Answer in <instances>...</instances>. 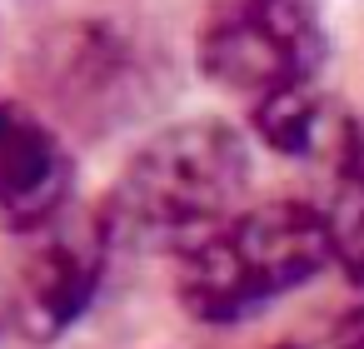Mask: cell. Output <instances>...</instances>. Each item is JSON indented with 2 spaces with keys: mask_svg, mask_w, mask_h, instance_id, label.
<instances>
[{
  "mask_svg": "<svg viewBox=\"0 0 364 349\" xmlns=\"http://www.w3.org/2000/svg\"><path fill=\"white\" fill-rule=\"evenodd\" d=\"M245 185H250V145L235 125L225 120L165 125L120 170L100 215V235L110 249L180 259L240 210Z\"/></svg>",
  "mask_w": 364,
  "mask_h": 349,
  "instance_id": "1",
  "label": "cell"
},
{
  "mask_svg": "<svg viewBox=\"0 0 364 349\" xmlns=\"http://www.w3.org/2000/svg\"><path fill=\"white\" fill-rule=\"evenodd\" d=\"M329 269L324 215L304 200L240 205L215 235L180 254V304L200 324H240Z\"/></svg>",
  "mask_w": 364,
  "mask_h": 349,
  "instance_id": "2",
  "label": "cell"
},
{
  "mask_svg": "<svg viewBox=\"0 0 364 349\" xmlns=\"http://www.w3.org/2000/svg\"><path fill=\"white\" fill-rule=\"evenodd\" d=\"M195 55L205 80L255 100L279 85L319 80L329 36L314 0H215Z\"/></svg>",
  "mask_w": 364,
  "mask_h": 349,
  "instance_id": "3",
  "label": "cell"
},
{
  "mask_svg": "<svg viewBox=\"0 0 364 349\" xmlns=\"http://www.w3.org/2000/svg\"><path fill=\"white\" fill-rule=\"evenodd\" d=\"M70 155L60 135L26 105H0V225L36 235L70 200Z\"/></svg>",
  "mask_w": 364,
  "mask_h": 349,
  "instance_id": "4",
  "label": "cell"
},
{
  "mask_svg": "<svg viewBox=\"0 0 364 349\" xmlns=\"http://www.w3.org/2000/svg\"><path fill=\"white\" fill-rule=\"evenodd\" d=\"M36 235H46V245L26 264L21 289H11L16 294V324H26L36 339H55L90 309L110 245H105L100 225H85V230L46 225Z\"/></svg>",
  "mask_w": 364,
  "mask_h": 349,
  "instance_id": "5",
  "label": "cell"
},
{
  "mask_svg": "<svg viewBox=\"0 0 364 349\" xmlns=\"http://www.w3.org/2000/svg\"><path fill=\"white\" fill-rule=\"evenodd\" d=\"M255 135L284 160L334 170L349 155V145L364 135V125L334 95H324L319 80H299V85H279L269 95H255Z\"/></svg>",
  "mask_w": 364,
  "mask_h": 349,
  "instance_id": "6",
  "label": "cell"
},
{
  "mask_svg": "<svg viewBox=\"0 0 364 349\" xmlns=\"http://www.w3.org/2000/svg\"><path fill=\"white\" fill-rule=\"evenodd\" d=\"M319 215L329 230V264L354 289H364V135L334 165V200Z\"/></svg>",
  "mask_w": 364,
  "mask_h": 349,
  "instance_id": "7",
  "label": "cell"
},
{
  "mask_svg": "<svg viewBox=\"0 0 364 349\" xmlns=\"http://www.w3.org/2000/svg\"><path fill=\"white\" fill-rule=\"evenodd\" d=\"M11 324H16V294H11L6 284H0V334H6Z\"/></svg>",
  "mask_w": 364,
  "mask_h": 349,
  "instance_id": "8",
  "label": "cell"
},
{
  "mask_svg": "<svg viewBox=\"0 0 364 349\" xmlns=\"http://www.w3.org/2000/svg\"><path fill=\"white\" fill-rule=\"evenodd\" d=\"M339 349H364V319H354V324L339 334Z\"/></svg>",
  "mask_w": 364,
  "mask_h": 349,
  "instance_id": "9",
  "label": "cell"
},
{
  "mask_svg": "<svg viewBox=\"0 0 364 349\" xmlns=\"http://www.w3.org/2000/svg\"><path fill=\"white\" fill-rule=\"evenodd\" d=\"M274 349H299V344H274Z\"/></svg>",
  "mask_w": 364,
  "mask_h": 349,
  "instance_id": "10",
  "label": "cell"
}]
</instances>
